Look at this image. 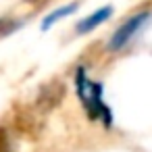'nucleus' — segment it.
<instances>
[{"instance_id":"f257e3e1","label":"nucleus","mask_w":152,"mask_h":152,"mask_svg":"<svg viewBox=\"0 0 152 152\" xmlns=\"http://www.w3.org/2000/svg\"><path fill=\"white\" fill-rule=\"evenodd\" d=\"M75 86H77V96L81 98L88 117L92 121H102L106 127H110L113 125V117H110V110L106 108V104L102 100V86L94 83V81H88L86 69H77Z\"/></svg>"},{"instance_id":"f03ea898","label":"nucleus","mask_w":152,"mask_h":152,"mask_svg":"<svg viewBox=\"0 0 152 152\" xmlns=\"http://www.w3.org/2000/svg\"><path fill=\"white\" fill-rule=\"evenodd\" d=\"M150 19V13L148 11H144V13H137V15H133V17H129L127 21H123L117 29H115V34L110 36V40H108V48L110 50H121L135 34H137V29L146 23Z\"/></svg>"},{"instance_id":"7ed1b4c3","label":"nucleus","mask_w":152,"mask_h":152,"mask_svg":"<svg viewBox=\"0 0 152 152\" xmlns=\"http://www.w3.org/2000/svg\"><path fill=\"white\" fill-rule=\"evenodd\" d=\"M65 98V83L61 81H50L48 86H42L38 98H36V108L40 110H52L61 104Z\"/></svg>"},{"instance_id":"20e7f679","label":"nucleus","mask_w":152,"mask_h":152,"mask_svg":"<svg viewBox=\"0 0 152 152\" xmlns=\"http://www.w3.org/2000/svg\"><path fill=\"white\" fill-rule=\"evenodd\" d=\"M110 15H113V7H102V9H98L96 13H92L90 17L81 19V21L77 23L75 29H77V34H88V31L96 29L98 25H102L104 21H108Z\"/></svg>"},{"instance_id":"39448f33","label":"nucleus","mask_w":152,"mask_h":152,"mask_svg":"<svg viewBox=\"0 0 152 152\" xmlns=\"http://www.w3.org/2000/svg\"><path fill=\"white\" fill-rule=\"evenodd\" d=\"M77 11V2H71V4H67V7H61V9H56V11H52L44 21H42V29H48V27H52L58 19H63V17H69V15H73Z\"/></svg>"},{"instance_id":"423d86ee","label":"nucleus","mask_w":152,"mask_h":152,"mask_svg":"<svg viewBox=\"0 0 152 152\" xmlns=\"http://www.w3.org/2000/svg\"><path fill=\"white\" fill-rule=\"evenodd\" d=\"M15 123H17V129L21 133H25V135H36L38 127H40V123H38V119L34 115H19Z\"/></svg>"},{"instance_id":"0eeeda50","label":"nucleus","mask_w":152,"mask_h":152,"mask_svg":"<svg viewBox=\"0 0 152 152\" xmlns=\"http://www.w3.org/2000/svg\"><path fill=\"white\" fill-rule=\"evenodd\" d=\"M0 152H13L11 137H9V131L4 127H0Z\"/></svg>"},{"instance_id":"6e6552de","label":"nucleus","mask_w":152,"mask_h":152,"mask_svg":"<svg viewBox=\"0 0 152 152\" xmlns=\"http://www.w3.org/2000/svg\"><path fill=\"white\" fill-rule=\"evenodd\" d=\"M21 23H15V21H11V19H0V36H7V34H11L13 29H17Z\"/></svg>"}]
</instances>
